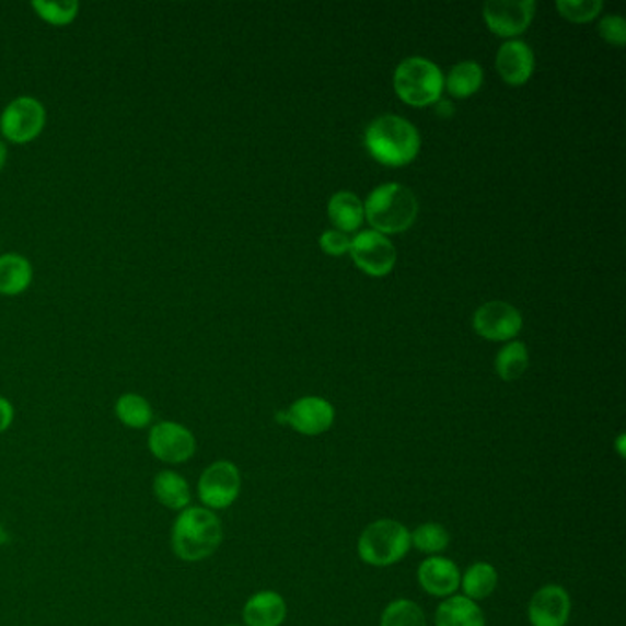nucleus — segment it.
<instances>
[{
    "label": "nucleus",
    "instance_id": "nucleus-15",
    "mask_svg": "<svg viewBox=\"0 0 626 626\" xmlns=\"http://www.w3.org/2000/svg\"><path fill=\"white\" fill-rule=\"evenodd\" d=\"M496 70L509 85H524L535 70V54L524 40H507L496 56Z\"/></svg>",
    "mask_w": 626,
    "mask_h": 626
},
{
    "label": "nucleus",
    "instance_id": "nucleus-14",
    "mask_svg": "<svg viewBox=\"0 0 626 626\" xmlns=\"http://www.w3.org/2000/svg\"><path fill=\"white\" fill-rule=\"evenodd\" d=\"M417 581L428 595L447 599L457 592L462 573H460V568L454 560L436 555V557H428L427 560H422L421 566L417 569Z\"/></svg>",
    "mask_w": 626,
    "mask_h": 626
},
{
    "label": "nucleus",
    "instance_id": "nucleus-11",
    "mask_svg": "<svg viewBox=\"0 0 626 626\" xmlns=\"http://www.w3.org/2000/svg\"><path fill=\"white\" fill-rule=\"evenodd\" d=\"M473 325L474 331L485 340L506 341L519 335L524 320L519 309L512 308L511 303L489 302L474 313Z\"/></svg>",
    "mask_w": 626,
    "mask_h": 626
},
{
    "label": "nucleus",
    "instance_id": "nucleus-33",
    "mask_svg": "<svg viewBox=\"0 0 626 626\" xmlns=\"http://www.w3.org/2000/svg\"><path fill=\"white\" fill-rule=\"evenodd\" d=\"M623 441H625V436H619V444H617V450H619L621 457L625 455V449H623Z\"/></svg>",
    "mask_w": 626,
    "mask_h": 626
},
{
    "label": "nucleus",
    "instance_id": "nucleus-24",
    "mask_svg": "<svg viewBox=\"0 0 626 626\" xmlns=\"http://www.w3.org/2000/svg\"><path fill=\"white\" fill-rule=\"evenodd\" d=\"M496 371L503 381H517L530 366V353L522 341H509L496 357Z\"/></svg>",
    "mask_w": 626,
    "mask_h": 626
},
{
    "label": "nucleus",
    "instance_id": "nucleus-8",
    "mask_svg": "<svg viewBox=\"0 0 626 626\" xmlns=\"http://www.w3.org/2000/svg\"><path fill=\"white\" fill-rule=\"evenodd\" d=\"M149 452L167 465H183L197 452V439L181 422L160 421L151 427L148 436Z\"/></svg>",
    "mask_w": 626,
    "mask_h": 626
},
{
    "label": "nucleus",
    "instance_id": "nucleus-32",
    "mask_svg": "<svg viewBox=\"0 0 626 626\" xmlns=\"http://www.w3.org/2000/svg\"><path fill=\"white\" fill-rule=\"evenodd\" d=\"M7 162H8L7 143H4V142H2V140H0V171L4 170V167H7Z\"/></svg>",
    "mask_w": 626,
    "mask_h": 626
},
{
    "label": "nucleus",
    "instance_id": "nucleus-30",
    "mask_svg": "<svg viewBox=\"0 0 626 626\" xmlns=\"http://www.w3.org/2000/svg\"><path fill=\"white\" fill-rule=\"evenodd\" d=\"M320 246L329 256H344L351 248V237L340 230H327L320 237Z\"/></svg>",
    "mask_w": 626,
    "mask_h": 626
},
{
    "label": "nucleus",
    "instance_id": "nucleus-28",
    "mask_svg": "<svg viewBox=\"0 0 626 626\" xmlns=\"http://www.w3.org/2000/svg\"><path fill=\"white\" fill-rule=\"evenodd\" d=\"M601 0H558L557 8L564 19L571 23H590L603 12Z\"/></svg>",
    "mask_w": 626,
    "mask_h": 626
},
{
    "label": "nucleus",
    "instance_id": "nucleus-17",
    "mask_svg": "<svg viewBox=\"0 0 626 626\" xmlns=\"http://www.w3.org/2000/svg\"><path fill=\"white\" fill-rule=\"evenodd\" d=\"M485 615L478 603L465 595H450L436 610V626H485Z\"/></svg>",
    "mask_w": 626,
    "mask_h": 626
},
{
    "label": "nucleus",
    "instance_id": "nucleus-10",
    "mask_svg": "<svg viewBox=\"0 0 626 626\" xmlns=\"http://www.w3.org/2000/svg\"><path fill=\"white\" fill-rule=\"evenodd\" d=\"M535 10L533 0H489L484 7V19L492 34L517 37L530 28Z\"/></svg>",
    "mask_w": 626,
    "mask_h": 626
},
{
    "label": "nucleus",
    "instance_id": "nucleus-21",
    "mask_svg": "<svg viewBox=\"0 0 626 626\" xmlns=\"http://www.w3.org/2000/svg\"><path fill=\"white\" fill-rule=\"evenodd\" d=\"M460 587H462L465 598L478 603V601H484L495 593L496 587H498V571L489 563L471 564L467 571L462 576Z\"/></svg>",
    "mask_w": 626,
    "mask_h": 626
},
{
    "label": "nucleus",
    "instance_id": "nucleus-27",
    "mask_svg": "<svg viewBox=\"0 0 626 626\" xmlns=\"http://www.w3.org/2000/svg\"><path fill=\"white\" fill-rule=\"evenodd\" d=\"M32 10L37 13V18L51 26H67L74 23L80 13V2L76 0H65V2H46V0H35L32 2Z\"/></svg>",
    "mask_w": 626,
    "mask_h": 626
},
{
    "label": "nucleus",
    "instance_id": "nucleus-31",
    "mask_svg": "<svg viewBox=\"0 0 626 626\" xmlns=\"http://www.w3.org/2000/svg\"><path fill=\"white\" fill-rule=\"evenodd\" d=\"M13 419L15 410L12 403L7 397H0V433L7 432L8 428L12 427Z\"/></svg>",
    "mask_w": 626,
    "mask_h": 626
},
{
    "label": "nucleus",
    "instance_id": "nucleus-16",
    "mask_svg": "<svg viewBox=\"0 0 626 626\" xmlns=\"http://www.w3.org/2000/svg\"><path fill=\"white\" fill-rule=\"evenodd\" d=\"M285 617H287V603L273 590L254 593L243 608V621L246 626H281Z\"/></svg>",
    "mask_w": 626,
    "mask_h": 626
},
{
    "label": "nucleus",
    "instance_id": "nucleus-5",
    "mask_svg": "<svg viewBox=\"0 0 626 626\" xmlns=\"http://www.w3.org/2000/svg\"><path fill=\"white\" fill-rule=\"evenodd\" d=\"M393 89L411 107H428L439 102L444 89L443 72L425 57H408L393 74Z\"/></svg>",
    "mask_w": 626,
    "mask_h": 626
},
{
    "label": "nucleus",
    "instance_id": "nucleus-6",
    "mask_svg": "<svg viewBox=\"0 0 626 626\" xmlns=\"http://www.w3.org/2000/svg\"><path fill=\"white\" fill-rule=\"evenodd\" d=\"M46 126V108L37 97L21 96L8 103L0 114V132L8 142H34Z\"/></svg>",
    "mask_w": 626,
    "mask_h": 626
},
{
    "label": "nucleus",
    "instance_id": "nucleus-3",
    "mask_svg": "<svg viewBox=\"0 0 626 626\" xmlns=\"http://www.w3.org/2000/svg\"><path fill=\"white\" fill-rule=\"evenodd\" d=\"M419 202L403 184H382L364 202V217L379 234H401L416 222Z\"/></svg>",
    "mask_w": 626,
    "mask_h": 626
},
{
    "label": "nucleus",
    "instance_id": "nucleus-13",
    "mask_svg": "<svg viewBox=\"0 0 626 626\" xmlns=\"http://www.w3.org/2000/svg\"><path fill=\"white\" fill-rule=\"evenodd\" d=\"M571 614V599L568 592L558 584H547L531 598V626H566Z\"/></svg>",
    "mask_w": 626,
    "mask_h": 626
},
{
    "label": "nucleus",
    "instance_id": "nucleus-26",
    "mask_svg": "<svg viewBox=\"0 0 626 626\" xmlns=\"http://www.w3.org/2000/svg\"><path fill=\"white\" fill-rule=\"evenodd\" d=\"M411 546L421 553H427L430 557H436L443 553L450 544L449 531L443 525L436 522H427L419 525L414 533H410Z\"/></svg>",
    "mask_w": 626,
    "mask_h": 626
},
{
    "label": "nucleus",
    "instance_id": "nucleus-34",
    "mask_svg": "<svg viewBox=\"0 0 626 626\" xmlns=\"http://www.w3.org/2000/svg\"><path fill=\"white\" fill-rule=\"evenodd\" d=\"M8 541L7 531L2 530V525H0V544H4Z\"/></svg>",
    "mask_w": 626,
    "mask_h": 626
},
{
    "label": "nucleus",
    "instance_id": "nucleus-23",
    "mask_svg": "<svg viewBox=\"0 0 626 626\" xmlns=\"http://www.w3.org/2000/svg\"><path fill=\"white\" fill-rule=\"evenodd\" d=\"M484 85V69L476 61H463L455 65L450 70V74L444 80V86L450 92V96L463 97L473 96Z\"/></svg>",
    "mask_w": 626,
    "mask_h": 626
},
{
    "label": "nucleus",
    "instance_id": "nucleus-25",
    "mask_svg": "<svg viewBox=\"0 0 626 626\" xmlns=\"http://www.w3.org/2000/svg\"><path fill=\"white\" fill-rule=\"evenodd\" d=\"M381 626H427V617L419 604L410 599H397L382 612Z\"/></svg>",
    "mask_w": 626,
    "mask_h": 626
},
{
    "label": "nucleus",
    "instance_id": "nucleus-35",
    "mask_svg": "<svg viewBox=\"0 0 626 626\" xmlns=\"http://www.w3.org/2000/svg\"><path fill=\"white\" fill-rule=\"evenodd\" d=\"M224 626H240V625H224Z\"/></svg>",
    "mask_w": 626,
    "mask_h": 626
},
{
    "label": "nucleus",
    "instance_id": "nucleus-4",
    "mask_svg": "<svg viewBox=\"0 0 626 626\" xmlns=\"http://www.w3.org/2000/svg\"><path fill=\"white\" fill-rule=\"evenodd\" d=\"M410 531L397 520L371 522L357 542L360 560L375 568H387L401 563L410 552Z\"/></svg>",
    "mask_w": 626,
    "mask_h": 626
},
{
    "label": "nucleus",
    "instance_id": "nucleus-1",
    "mask_svg": "<svg viewBox=\"0 0 626 626\" xmlns=\"http://www.w3.org/2000/svg\"><path fill=\"white\" fill-rule=\"evenodd\" d=\"M221 542V520L206 507L189 506L178 512L171 528V547L184 563H200L211 557Z\"/></svg>",
    "mask_w": 626,
    "mask_h": 626
},
{
    "label": "nucleus",
    "instance_id": "nucleus-22",
    "mask_svg": "<svg viewBox=\"0 0 626 626\" xmlns=\"http://www.w3.org/2000/svg\"><path fill=\"white\" fill-rule=\"evenodd\" d=\"M114 414L124 427L143 430L153 425L154 411L149 401L138 393H124L114 405Z\"/></svg>",
    "mask_w": 626,
    "mask_h": 626
},
{
    "label": "nucleus",
    "instance_id": "nucleus-19",
    "mask_svg": "<svg viewBox=\"0 0 626 626\" xmlns=\"http://www.w3.org/2000/svg\"><path fill=\"white\" fill-rule=\"evenodd\" d=\"M153 495L170 511H184L192 506V489L184 476L175 471H160L153 479Z\"/></svg>",
    "mask_w": 626,
    "mask_h": 626
},
{
    "label": "nucleus",
    "instance_id": "nucleus-18",
    "mask_svg": "<svg viewBox=\"0 0 626 626\" xmlns=\"http://www.w3.org/2000/svg\"><path fill=\"white\" fill-rule=\"evenodd\" d=\"M34 279L32 263L21 254H2L0 256V294L2 297H18L28 291Z\"/></svg>",
    "mask_w": 626,
    "mask_h": 626
},
{
    "label": "nucleus",
    "instance_id": "nucleus-9",
    "mask_svg": "<svg viewBox=\"0 0 626 626\" xmlns=\"http://www.w3.org/2000/svg\"><path fill=\"white\" fill-rule=\"evenodd\" d=\"M349 254L362 273L375 276V278H382L392 273L397 262V252L392 241L375 230H364L359 235H355Z\"/></svg>",
    "mask_w": 626,
    "mask_h": 626
},
{
    "label": "nucleus",
    "instance_id": "nucleus-2",
    "mask_svg": "<svg viewBox=\"0 0 626 626\" xmlns=\"http://www.w3.org/2000/svg\"><path fill=\"white\" fill-rule=\"evenodd\" d=\"M366 148L371 156L384 165L401 167L416 160L421 149V137L410 121L384 114L366 129Z\"/></svg>",
    "mask_w": 626,
    "mask_h": 626
},
{
    "label": "nucleus",
    "instance_id": "nucleus-12",
    "mask_svg": "<svg viewBox=\"0 0 626 626\" xmlns=\"http://www.w3.org/2000/svg\"><path fill=\"white\" fill-rule=\"evenodd\" d=\"M287 425H291L303 436H322L335 422V408L329 401L322 397L298 398L297 403L285 411Z\"/></svg>",
    "mask_w": 626,
    "mask_h": 626
},
{
    "label": "nucleus",
    "instance_id": "nucleus-29",
    "mask_svg": "<svg viewBox=\"0 0 626 626\" xmlns=\"http://www.w3.org/2000/svg\"><path fill=\"white\" fill-rule=\"evenodd\" d=\"M599 35L610 45L623 48L626 43V23L621 15H606L598 26Z\"/></svg>",
    "mask_w": 626,
    "mask_h": 626
},
{
    "label": "nucleus",
    "instance_id": "nucleus-7",
    "mask_svg": "<svg viewBox=\"0 0 626 626\" xmlns=\"http://www.w3.org/2000/svg\"><path fill=\"white\" fill-rule=\"evenodd\" d=\"M200 501L210 511H221L232 506L241 492V473L234 463L228 460H219L211 463L200 474L197 484Z\"/></svg>",
    "mask_w": 626,
    "mask_h": 626
},
{
    "label": "nucleus",
    "instance_id": "nucleus-20",
    "mask_svg": "<svg viewBox=\"0 0 626 626\" xmlns=\"http://www.w3.org/2000/svg\"><path fill=\"white\" fill-rule=\"evenodd\" d=\"M327 216L336 230L349 234L359 230L364 222V202L351 192H338L331 197Z\"/></svg>",
    "mask_w": 626,
    "mask_h": 626
}]
</instances>
